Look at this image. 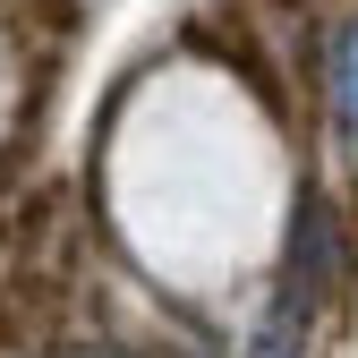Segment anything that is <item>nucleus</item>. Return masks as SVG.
Here are the masks:
<instances>
[{
  "instance_id": "obj_2",
  "label": "nucleus",
  "mask_w": 358,
  "mask_h": 358,
  "mask_svg": "<svg viewBox=\"0 0 358 358\" xmlns=\"http://www.w3.org/2000/svg\"><path fill=\"white\" fill-rule=\"evenodd\" d=\"M324 111H333V137L358 154V9L333 17L324 34Z\"/></svg>"
},
{
  "instance_id": "obj_1",
  "label": "nucleus",
  "mask_w": 358,
  "mask_h": 358,
  "mask_svg": "<svg viewBox=\"0 0 358 358\" xmlns=\"http://www.w3.org/2000/svg\"><path fill=\"white\" fill-rule=\"evenodd\" d=\"M333 299H341V213L307 188V196L290 205V239H282V307H273V316H290V324L307 333Z\"/></svg>"
}]
</instances>
